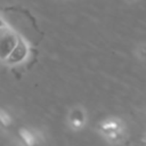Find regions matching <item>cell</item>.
Wrapping results in <instances>:
<instances>
[{"label": "cell", "mask_w": 146, "mask_h": 146, "mask_svg": "<svg viewBox=\"0 0 146 146\" xmlns=\"http://www.w3.org/2000/svg\"><path fill=\"white\" fill-rule=\"evenodd\" d=\"M19 38L9 30H1L0 34V56L2 59H7L11 51L15 49L16 44L18 43Z\"/></svg>", "instance_id": "1"}, {"label": "cell", "mask_w": 146, "mask_h": 146, "mask_svg": "<svg viewBox=\"0 0 146 146\" xmlns=\"http://www.w3.org/2000/svg\"><path fill=\"white\" fill-rule=\"evenodd\" d=\"M27 55V46L26 43L19 39L18 40V43L16 44L15 49L11 51V54L8 56V58L6 59V62L8 64H17V63H21Z\"/></svg>", "instance_id": "2"}]
</instances>
